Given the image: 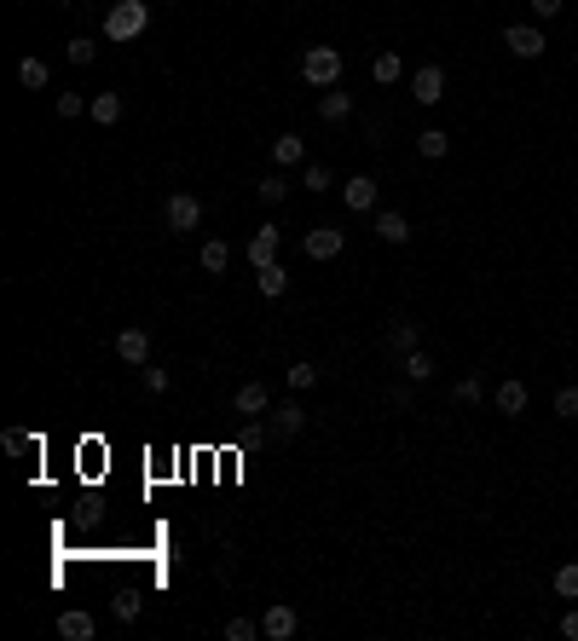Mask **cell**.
<instances>
[{
	"instance_id": "cell-29",
	"label": "cell",
	"mask_w": 578,
	"mask_h": 641,
	"mask_svg": "<svg viewBox=\"0 0 578 641\" xmlns=\"http://www.w3.org/2000/svg\"><path fill=\"white\" fill-rule=\"evenodd\" d=\"M307 387H318V370L301 358V364H289V393H307Z\"/></svg>"
},
{
	"instance_id": "cell-21",
	"label": "cell",
	"mask_w": 578,
	"mask_h": 641,
	"mask_svg": "<svg viewBox=\"0 0 578 641\" xmlns=\"http://www.w3.org/2000/svg\"><path fill=\"white\" fill-rule=\"evenodd\" d=\"M370 75H377L382 87H394L399 75H405V58H399V53H377V64H370Z\"/></svg>"
},
{
	"instance_id": "cell-35",
	"label": "cell",
	"mask_w": 578,
	"mask_h": 641,
	"mask_svg": "<svg viewBox=\"0 0 578 641\" xmlns=\"http://www.w3.org/2000/svg\"><path fill=\"white\" fill-rule=\"evenodd\" d=\"M111 613H116L122 624H128V618H139V596H116V601H111Z\"/></svg>"
},
{
	"instance_id": "cell-36",
	"label": "cell",
	"mask_w": 578,
	"mask_h": 641,
	"mask_svg": "<svg viewBox=\"0 0 578 641\" xmlns=\"http://www.w3.org/2000/svg\"><path fill=\"white\" fill-rule=\"evenodd\" d=\"M457 404H480V376H463L457 382Z\"/></svg>"
},
{
	"instance_id": "cell-7",
	"label": "cell",
	"mask_w": 578,
	"mask_h": 641,
	"mask_svg": "<svg viewBox=\"0 0 578 641\" xmlns=\"http://www.w3.org/2000/svg\"><path fill=\"white\" fill-rule=\"evenodd\" d=\"M411 99L416 104H440L446 99V70L440 64H423V70L411 75Z\"/></svg>"
},
{
	"instance_id": "cell-5",
	"label": "cell",
	"mask_w": 578,
	"mask_h": 641,
	"mask_svg": "<svg viewBox=\"0 0 578 641\" xmlns=\"http://www.w3.org/2000/svg\"><path fill=\"white\" fill-rule=\"evenodd\" d=\"M162 214H168V226H174V231H197V226H202V202H197L191 191H174Z\"/></svg>"
},
{
	"instance_id": "cell-1",
	"label": "cell",
	"mask_w": 578,
	"mask_h": 641,
	"mask_svg": "<svg viewBox=\"0 0 578 641\" xmlns=\"http://www.w3.org/2000/svg\"><path fill=\"white\" fill-rule=\"evenodd\" d=\"M151 29V6L145 0H111V12H104V41H116V46H128L139 41Z\"/></svg>"
},
{
	"instance_id": "cell-26",
	"label": "cell",
	"mask_w": 578,
	"mask_h": 641,
	"mask_svg": "<svg viewBox=\"0 0 578 641\" xmlns=\"http://www.w3.org/2000/svg\"><path fill=\"white\" fill-rule=\"evenodd\" d=\"M255 191H260V202L272 209V202H284V197H289V180H284V174H267V180L255 185Z\"/></svg>"
},
{
	"instance_id": "cell-38",
	"label": "cell",
	"mask_w": 578,
	"mask_h": 641,
	"mask_svg": "<svg viewBox=\"0 0 578 641\" xmlns=\"http://www.w3.org/2000/svg\"><path fill=\"white\" fill-rule=\"evenodd\" d=\"M526 6H533V12H538V18H555V12H561V6H567V0H526Z\"/></svg>"
},
{
	"instance_id": "cell-18",
	"label": "cell",
	"mask_w": 578,
	"mask_h": 641,
	"mask_svg": "<svg viewBox=\"0 0 578 641\" xmlns=\"http://www.w3.org/2000/svg\"><path fill=\"white\" fill-rule=\"evenodd\" d=\"M272 428L284 433V440H295V433L307 428V411H301V404H295V399H284V404H278V411H272Z\"/></svg>"
},
{
	"instance_id": "cell-2",
	"label": "cell",
	"mask_w": 578,
	"mask_h": 641,
	"mask_svg": "<svg viewBox=\"0 0 578 641\" xmlns=\"http://www.w3.org/2000/svg\"><path fill=\"white\" fill-rule=\"evenodd\" d=\"M341 64H348V58H341L336 46H307L301 75H307V87H336L341 82Z\"/></svg>"
},
{
	"instance_id": "cell-34",
	"label": "cell",
	"mask_w": 578,
	"mask_h": 641,
	"mask_svg": "<svg viewBox=\"0 0 578 641\" xmlns=\"http://www.w3.org/2000/svg\"><path fill=\"white\" fill-rule=\"evenodd\" d=\"M58 116H64V121L82 116V92H58Z\"/></svg>"
},
{
	"instance_id": "cell-3",
	"label": "cell",
	"mask_w": 578,
	"mask_h": 641,
	"mask_svg": "<svg viewBox=\"0 0 578 641\" xmlns=\"http://www.w3.org/2000/svg\"><path fill=\"white\" fill-rule=\"evenodd\" d=\"M341 202H348L353 214H377V202H382V185L370 180V174H353L348 185H341Z\"/></svg>"
},
{
	"instance_id": "cell-19",
	"label": "cell",
	"mask_w": 578,
	"mask_h": 641,
	"mask_svg": "<svg viewBox=\"0 0 578 641\" xmlns=\"http://www.w3.org/2000/svg\"><path fill=\"white\" fill-rule=\"evenodd\" d=\"M497 411H504V416H521V411H526V382H497Z\"/></svg>"
},
{
	"instance_id": "cell-28",
	"label": "cell",
	"mask_w": 578,
	"mask_h": 641,
	"mask_svg": "<svg viewBox=\"0 0 578 641\" xmlns=\"http://www.w3.org/2000/svg\"><path fill=\"white\" fill-rule=\"evenodd\" d=\"M301 185H312V197H318V191H330V185H336V174H330V168H324V162H307Z\"/></svg>"
},
{
	"instance_id": "cell-22",
	"label": "cell",
	"mask_w": 578,
	"mask_h": 641,
	"mask_svg": "<svg viewBox=\"0 0 578 641\" xmlns=\"http://www.w3.org/2000/svg\"><path fill=\"white\" fill-rule=\"evenodd\" d=\"M416 151H423V156H434V162H440V156L451 151V133H446V128H423V133H416Z\"/></svg>"
},
{
	"instance_id": "cell-13",
	"label": "cell",
	"mask_w": 578,
	"mask_h": 641,
	"mask_svg": "<svg viewBox=\"0 0 578 641\" xmlns=\"http://www.w3.org/2000/svg\"><path fill=\"white\" fill-rule=\"evenodd\" d=\"M377 238L382 243H411V220L394 214V209H377Z\"/></svg>"
},
{
	"instance_id": "cell-40",
	"label": "cell",
	"mask_w": 578,
	"mask_h": 641,
	"mask_svg": "<svg viewBox=\"0 0 578 641\" xmlns=\"http://www.w3.org/2000/svg\"><path fill=\"white\" fill-rule=\"evenodd\" d=\"M573 58H578V53H573Z\"/></svg>"
},
{
	"instance_id": "cell-20",
	"label": "cell",
	"mask_w": 578,
	"mask_h": 641,
	"mask_svg": "<svg viewBox=\"0 0 578 641\" xmlns=\"http://www.w3.org/2000/svg\"><path fill=\"white\" fill-rule=\"evenodd\" d=\"M416 335H423V324H411V318H399V324H394V330H387V347H394V353L405 358V353H411V347H416Z\"/></svg>"
},
{
	"instance_id": "cell-14",
	"label": "cell",
	"mask_w": 578,
	"mask_h": 641,
	"mask_svg": "<svg viewBox=\"0 0 578 641\" xmlns=\"http://www.w3.org/2000/svg\"><path fill=\"white\" fill-rule=\"evenodd\" d=\"M87 116L99 121V128H116V121H122V92H93Z\"/></svg>"
},
{
	"instance_id": "cell-12",
	"label": "cell",
	"mask_w": 578,
	"mask_h": 641,
	"mask_svg": "<svg viewBox=\"0 0 578 641\" xmlns=\"http://www.w3.org/2000/svg\"><path fill=\"white\" fill-rule=\"evenodd\" d=\"M93 630H99V624H93V613H82V607L58 613V636L64 641H93Z\"/></svg>"
},
{
	"instance_id": "cell-37",
	"label": "cell",
	"mask_w": 578,
	"mask_h": 641,
	"mask_svg": "<svg viewBox=\"0 0 578 641\" xmlns=\"http://www.w3.org/2000/svg\"><path fill=\"white\" fill-rule=\"evenodd\" d=\"M145 387H151V393H168V370H156V364H145Z\"/></svg>"
},
{
	"instance_id": "cell-10",
	"label": "cell",
	"mask_w": 578,
	"mask_h": 641,
	"mask_svg": "<svg viewBox=\"0 0 578 641\" xmlns=\"http://www.w3.org/2000/svg\"><path fill=\"white\" fill-rule=\"evenodd\" d=\"M231 404H238V416H267L272 411V393H267V382H243Z\"/></svg>"
},
{
	"instance_id": "cell-24",
	"label": "cell",
	"mask_w": 578,
	"mask_h": 641,
	"mask_svg": "<svg viewBox=\"0 0 578 641\" xmlns=\"http://www.w3.org/2000/svg\"><path fill=\"white\" fill-rule=\"evenodd\" d=\"M197 260H202V272H226V266H231V248H226L220 238H209V243H202V255H197Z\"/></svg>"
},
{
	"instance_id": "cell-15",
	"label": "cell",
	"mask_w": 578,
	"mask_h": 641,
	"mask_svg": "<svg viewBox=\"0 0 578 641\" xmlns=\"http://www.w3.org/2000/svg\"><path fill=\"white\" fill-rule=\"evenodd\" d=\"M255 289L267 295V301H278V295L289 289V272H284V266H278V260H272V266H255Z\"/></svg>"
},
{
	"instance_id": "cell-27",
	"label": "cell",
	"mask_w": 578,
	"mask_h": 641,
	"mask_svg": "<svg viewBox=\"0 0 578 641\" xmlns=\"http://www.w3.org/2000/svg\"><path fill=\"white\" fill-rule=\"evenodd\" d=\"M555 596L561 601H578V560H567V567L555 572Z\"/></svg>"
},
{
	"instance_id": "cell-16",
	"label": "cell",
	"mask_w": 578,
	"mask_h": 641,
	"mask_svg": "<svg viewBox=\"0 0 578 641\" xmlns=\"http://www.w3.org/2000/svg\"><path fill=\"white\" fill-rule=\"evenodd\" d=\"M318 116H324V121H348V116H353V92H341V87H324V99H318Z\"/></svg>"
},
{
	"instance_id": "cell-39",
	"label": "cell",
	"mask_w": 578,
	"mask_h": 641,
	"mask_svg": "<svg viewBox=\"0 0 578 641\" xmlns=\"http://www.w3.org/2000/svg\"><path fill=\"white\" fill-rule=\"evenodd\" d=\"M561 636L578 641V607H573V613H561Z\"/></svg>"
},
{
	"instance_id": "cell-31",
	"label": "cell",
	"mask_w": 578,
	"mask_h": 641,
	"mask_svg": "<svg viewBox=\"0 0 578 641\" xmlns=\"http://www.w3.org/2000/svg\"><path fill=\"white\" fill-rule=\"evenodd\" d=\"M255 636H260L255 618H226V641H255Z\"/></svg>"
},
{
	"instance_id": "cell-32",
	"label": "cell",
	"mask_w": 578,
	"mask_h": 641,
	"mask_svg": "<svg viewBox=\"0 0 578 641\" xmlns=\"http://www.w3.org/2000/svg\"><path fill=\"white\" fill-rule=\"evenodd\" d=\"M0 445H6L12 457H24V451H29V445H41V440H35V433H24V428H6V440H0Z\"/></svg>"
},
{
	"instance_id": "cell-4",
	"label": "cell",
	"mask_w": 578,
	"mask_h": 641,
	"mask_svg": "<svg viewBox=\"0 0 578 641\" xmlns=\"http://www.w3.org/2000/svg\"><path fill=\"white\" fill-rule=\"evenodd\" d=\"M295 630H301V613H295L289 601H272L267 618H260V636H267V641H289Z\"/></svg>"
},
{
	"instance_id": "cell-6",
	"label": "cell",
	"mask_w": 578,
	"mask_h": 641,
	"mask_svg": "<svg viewBox=\"0 0 578 641\" xmlns=\"http://www.w3.org/2000/svg\"><path fill=\"white\" fill-rule=\"evenodd\" d=\"M504 46L514 58H544V29H533V24H509L504 29Z\"/></svg>"
},
{
	"instance_id": "cell-8",
	"label": "cell",
	"mask_w": 578,
	"mask_h": 641,
	"mask_svg": "<svg viewBox=\"0 0 578 641\" xmlns=\"http://www.w3.org/2000/svg\"><path fill=\"white\" fill-rule=\"evenodd\" d=\"M116 358H122V364H133V370H145V364H151V335L128 324V330L116 335Z\"/></svg>"
},
{
	"instance_id": "cell-17",
	"label": "cell",
	"mask_w": 578,
	"mask_h": 641,
	"mask_svg": "<svg viewBox=\"0 0 578 641\" xmlns=\"http://www.w3.org/2000/svg\"><path fill=\"white\" fill-rule=\"evenodd\" d=\"M272 162H278V168H295V162H307V145H301V133H278V139H272Z\"/></svg>"
},
{
	"instance_id": "cell-23",
	"label": "cell",
	"mask_w": 578,
	"mask_h": 641,
	"mask_svg": "<svg viewBox=\"0 0 578 641\" xmlns=\"http://www.w3.org/2000/svg\"><path fill=\"white\" fill-rule=\"evenodd\" d=\"M399 370H405V382H428V376H434V358H428L423 347H411V353H405V364H399Z\"/></svg>"
},
{
	"instance_id": "cell-25",
	"label": "cell",
	"mask_w": 578,
	"mask_h": 641,
	"mask_svg": "<svg viewBox=\"0 0 578 641\" xmlns=\"http://www.w3.org/2000/svg\"><path fill=\"white\" fill-rule=\"evenodd\" d=\"M18 82H24V87H46V82H53V64H46V58H24V64H18Z\"/></svg>"
},
{
	"instance_id": "cell-33",
	"label": "cell",
	"mask_w": 578,
	"mask_h": 641,
	"mask_svg": "<svg viewBox=\"0 0 578 641\" xmlns=\"http://www.w3.org/2000/svg\"><path fill=\"white\" fill-rule=\"evenodd\" d=\"M555 416H578V387H561L555 393Z\"/></svg>"
},
{
	"instance_id": "cell-11",
	"label": "cell",
	"mask_w": 578,
	"mask_h": 641,
	"mask_svg": "<svg viewBox=\"0 0 578 641\" xmlns=\"http://www.w3.org/2000/svg\"><path fill=\"white\" fill-rule=\"evenodd\" d=\"M278 238H284V231L267 220V226L255 231V238H249V260H255V266H272V260H278Z\"/></svg>"
},
{
	"instance_id": "cell-9",
	"label": "cell",
	"mask_w": 578,
	"mask_h": 641,
	"mask_svg": "<svg viewBox=\"0 0 578 641\" xmlns=\"http://www.w3.org/2000/svg\"><path fill=\"white\" fill-rule=\"evenodd\" d=\"M341 248H348V238H341L336 226H312L307 231V260H336Z\"/></svg>"
},
{
	"instance_id": "cell-30",
	"label": "cell",
	"mask_w": 578,
	"mask_h": 641,
	"mask_svg": "<svg viewBox=\"0 0 578 641\" xmlns=\"http://www.w3.org/2000/svg\"><path fill=\"white\" fill-rule=\"evenodd\" d=\"M64 58H70V64H93V58H99V46H93L87 35H75V41L64 46Z\"/></svg>"
}]
</instances>
